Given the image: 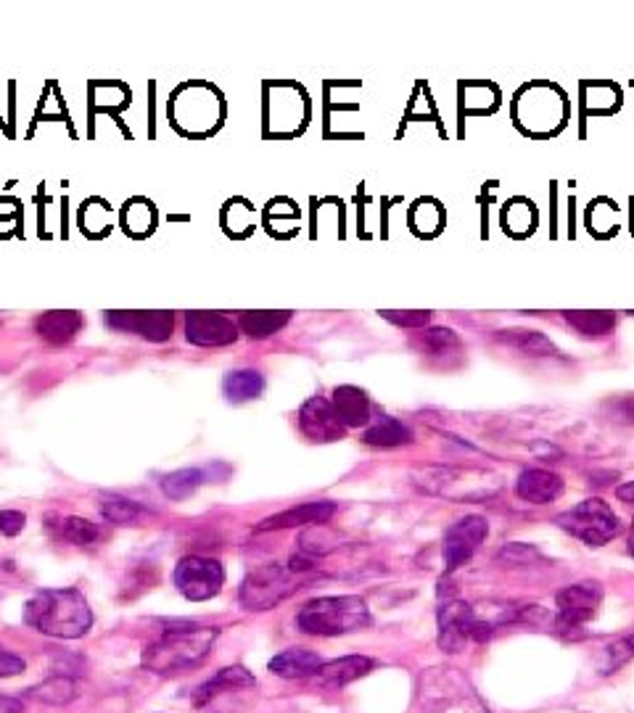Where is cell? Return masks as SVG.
Masks as SVG:
<instances>
[{
    "instance_id": "obj_1",
    "label": "cell",
    "mask_w": 634,
    "mask_h": 713,
    "mask_svg": "<svg viewBox=\"0 0 634 713\" xmlns=\"http://www.w3.org/2000/svg\"><path fill=\"white\" fill-rule=\"evenodd\" d=\"M24 621L56 640H80L91 632L93 610L80 589H43L24 605Z\"/></svg>"
},
{
    "instance_id": "obj_2",
    "label": "cell",
    "mask_w": 634,
    "mask_h": 713,
    "mask_svg": "<svg viewBox=\"0 0 634 713\" xmlns=\"http://www.w3.org/2000/svg\"><path fill=\"white\" fill-rule=\"evenodd\" d=\"M218 636L220 629L193 627V623L183 629H167L156 642L145 647L141 666L154 674H162V677L188 671V668L207 658Z\"/></svg>"
},
{
    "instance_id": "obj_3",
    "label": "cell",
    "mask_w": 634,
    "mask_h": 713,
    "mask_svg": "<svg viewBox=\"0 0 634 713\" xmlns=\"http://www.w3.org/2000/svg\"><path fill=\"white\" fill-rule=\"evenodd\" d=\"M371 623V610L363 597H317L307 603L296 616V627L313 636H339L360 632Z\"/></svg>"
},
{
    "instance_id": "obj_4",
    "label": "cell",
    "mask_w": 634,
    "mask_h": 713,
    "mask_svg": "<svg viewBox=\"0 0 634 713\" xmlns=\"http://www.w3.org/2000/svg\"><path fill=\"white\" fill-rule=\"evenodd\" d=\"M423 713H490L458 668H431L421 679Z\"/></svg>"
},
{
    "instance_id": "obj_5",
    "label": "cell",
    "mask_w": 634,
    "mask_h": 713,
    "mask_svg": "<svg viewBox=\"0 0 634 713\" xmlns=\"http://www.w3.org/2000/svg\"><path fill=\"white\" fill-rule=\"evenodd\" d=\"M302 589V576L281 563H265L244 578L238 600L246 610H270Z\"/></svg>"
},
{
    "instance_id": "obj_6",
    "label": "cell",
    "mask_w": 634,
    "mask_h": 713,
    "mask_svg": "<svg viewBox=\"0 0 634 713\" xmlns=\"http://www.w3.org/2000/svg\"><path fill=\"white\" fill-rule=\"evenodd\" d=\"M555 524L561 526L563 531H568L571 537L582 539V542L589 547H600L611 542V539L619 534L617 513L608 507V502L598 500V496L579 502V505L571 507V511L561 513L555 518Z\"/></svg>"
},
{
    "instance_id": "obj_7",
    "label": "cell",
    "mask_w": 634,
    "mask_h": 713,
    "mask_svg": "<svg viewBox=\"0 0 634 713\" xmlns=\"http://www.w3.org/2000/svg\"><path fill=\"white\" fill-rule=\"evenodd\" d=\"M421 487H426L428 492L447 496V500L471 502L484 500L497 492V481H492L490 474L481 470H458V468H434L423 476Z\"/></svg>"
},
{
    "instance_id": "obj_8",
    "label": "cell",
    "mask_w": 634,
    "mask_h": 713,
    "mask_svg": "<svg viewBox=\"0 0 634 713\" xmlns=\"http://www.w3.org/2000/svg\"><path fill=\"white\" fill-rule=\"evenodd\" d=\"M225 584V571L220 560L188 556L175 565V587L190 603H204L220 595Z\"/></svg>"
},
{
    "instance_id": "obj_9",
    "label": "cell",
    "mask_w": 634,
    "mask_h": 713,
    "mask_svg": "<svg viewBox=\"0 0 634 713\" xmlns=\"http://www.w3.org/2000/svg\"><path fill=\"white\" fill-rule=\"evenodd\" d=\"M471 642H486L484 629L479 627L473 605L449 600L439 608V647L444 653H460Z\"/></svg>"
},
{
    "instance_id": "obj_10",
    "label": "cell",
    "mask_w": 634,
    "mask_h": 713,
    "mask_svg": "<svg viewBox=\"0 0 634 713\" xmlns=\"http://www.w3.org/2000/svg\"><path fill=\"white\" fill-rule=\"evenodd\" d=\"M490 534V526L481 515H468V518L458 521L447 528L444 534V563H447V574L458 571L466 560L473 558V552L479 550L481 542Z\"/></svg>"
},
{
    "instance_id": "obj_11",
    "label": "cell",
    "mask_w": 634,
    "mask_h": 713,
    "mask_svg": "<svg viewBox=\"0 0 634 713\" xmlns=\"http://www.w3.org/2000/svg\"><path fill=\"white\" fill-rule=\"evenodd\" d=\"M602 600L600 584L585 582V584H571V587L561 589L555 597L557 605V627L561 629H579L598 613Z\"/></svg>"
},
{
    "instance_id": "obj_12",
    "label": "cell",
    "mask_w": 634,
    "mask_h": 713,
    "mask_svg": "<svg viewBox=\"0 0 634 713\" xmlns=\"http://www.w3.org/2000/svg\"><path fill=\"white\" fill-rule=\"evenodd\" d=\"M106 326L119 334L141 336L145 341H169L175 330L173 312H109L106 315Z\"/></svg>"
},
{
    "instance_id": "obj_13",
    "label": "cell",
    "mask_w": 634,
    "mask_h": 713,
    "mask_svg": "<svg viewBox=\"0 0 634 713\" xmlns=\"http://www.w3.org/2000/svg\"><path fill=\"white\" fill-rule=\"evenodd\" d=\"M300 431L309 442H339L347 434V425L336 416L333 402L326 397H313L302 405L300 410Z\"/></svg>"
},
{
    "instance_id": "obj_14",
    "label": "cell",
    "mask_w": 634,
    "mask_h": 713,
    "mask_svg": "<svg viewBox=\"0 0 634 713\" xmlns=\"http://www.w3.org/2000/svg\"><path fill=\"white\" fill-rule=\"evenodd\" d=\"M186 339L193 347H227L236 343L238 326L220 312H188Z\"/></svg>"
},
{
    "instance_id": "obj_15",
    "label": "cell",
    "mask_w": 634,
    "mask_h": 713,
    "mask_svg": "<svg viewBox=\"0 0 634 713\" xmlns=\"http://www.w3.org/2000/svg\"><path fill=\"white\" fill-rule=\"evenodd\" d=\"M339 507L333 502H307V505L291 507V511H283L272 518H265L262 524L257 526V534L262 531H278V528H296V526H322L333 518Z\"/></svg>"
},
{
    "instance_id": "obj_16",
    "label": "cell",
    "mask_w": 634,
    "mask_h": 713,
    "mask_svg": "<svg viewBox=\"0 0 634 713\" xmlns=\"http://www.w3.org/2000/svg\"><path fill=\"white\" fill-rule=\"evenodd\" d=\"M563 492V479L553 470L544 468H529L518 476L516 481V494L521 496L529 505H548L561 496Z\"/></svg>"
},
{
    "instance_id": "obj_17",
    "label": "cell",
    "mask_w": 634,
    "mask_h": 713,
    "mask_svg": "<svg viewBox=\"0 0 634 713\" xmlns=\"http://www.w3.org/2000/svg\"><path fill=\"white\" fill-rule=\"evenodd\" d=\"M82 326H85V317H82L80 312L56 309L37 317L35 334L46 343H50V347H63V343H72L78 339Z\"/></svg>"
},
{
    "instance_id": "obj_18",
    "label": "cell",
    "mask_w": 634,
    "mask_h": 713,
    "mask_svg": "<svg viewBox=\"0 0 634 713\" xmlns=\"http://www.w3.org/2000/svg\"><path fill=\"white\" fill-rule=\"evenodd\" d=\"M333 410L347 429H360L371 423V399L363 388L339 386L333 391Z\"/></svg>"
},
{
    "instance_id": "obj_19",
    "label": "cell",
    "mask_w": 634,
    "mask_h": 713,
    "mask_svg": "<svg viewBox=\"0 0 634 713\" xmlns=\"http://www.w3.org/2000/svg\"><path fill=\"white\" fill-rule=\"evenodd\" d=\"M373 661L365 658V655H347V658L331 661V664H322L317 668V682L326 687H344L357 682L360 677L373 671Z\"/></svg>"
},
{
    "instance_id": "obj_20",
    "label": "cell",
    "mask_w": 634,
    "mask_h": 713,
    "mask_svg": "<svg viewBox=\"0 0 634 713\" xmlns=\"http://www.w3.org/2000/svg\"><path fill=\"white\" fill-rule=\"evenodd\" d=\"M322 666L320 655L313 651H304V647H291V651H283L281 655L270 661V671L281 679H304L317 674V668Z\"/></svg>"
},
{
    "instance_id": "obj_21",
    "label": "cell",
    "mask_w": 634,
    "mask_h": 713,
    "mask_svg": "<svg viewBox=\"0 0 634 713\" xmlns=\"http://www.w3.org/2000/svg\"><path fill=\"white\" fill-rule=\"evenodd\" d=\"M48 528L56 539H61V542H69V545H78V547L93 545L101 539L98 526H95L93 521L80 518V515H67V518H61V515H50Z\"/></svg>"
},
{
    "instance_id": "obj_22",
    "label": "cell",
    "mask_w": 634,
    "mask_h": 713,
    "mask_svg": "<svg viewBox=\"0 0 634 713\" xmlns=\"http://www.w3.org/2000/svg\"><path fill=\"white\" fill-rule=\"evenodd\" d=\"M262 391H265V375L259 371H251V367L227 373L225 381H222V394H225V399L231 405L251 402V399H257Z\"/></svg>"
},
{
    "instance_id": "obj_23",
    "label": "cell",
    "mask_w": 634,
    "mask_h": 713,
    "mask_svg": "<svg viewBox=\"0 0 634 713\" xmlns=\"http://www.w3.org/2000/svg\"><path fill=\"white\" fill-rule=\"evenodd\" d=\"M254 677L246 671L244 666H227L220 668L207 685L199 687V696H196V703L204 705L207 700H212L214 696H220V690H240V687H251Z\"/></svg>"
},
{
    "instance_id": "obj_24",
    "label": "cell",
    "mask_w": 634,
    "mask_h": 713,
    "mask_svg": "<svg viewBox=\"0 0 634 713\" xmlns=\"http://www.w3.org/2000/svg\"><path fill=\"white\" fill-rule=\"evenodd\" d=\"M289 320L291 312H244L238 317V330H244L249 339H268L289 326Z\"/></svg>"
},
{
    "instance_id": "obj_25",
    "label": "cell",
    "mask_w": 634,
    "mask_h": 713,
    "mask_svg": "<svg viewBox=\"0 0 634 713\" xmlns=\"http://www.w3.org/2000/svg\"><path fill=\"white\" fill-rule=\"evenodd\" d=\"M410 442H412V431L397 418H380L378 423H373L371 429L365 431V444H371V447L389 449V447H402V444H410Z\"/></svg>"
},
{
    "instance_id": "obj_26",
    "label": "cell",
    "mask_w": 634,
    "mask_h": 713,
    "mask_svg": "<svg viewBox=\"0 0 634 713\" xmlns=\"http://www.w3.org/2000/svg\"><path fill=\"white\" fill-rule=\"evenodd\" d=\"M30 698L40 700V703H48V705H67L78 698V685H74L72 677L56 674V677L46 679L43 685L32 687Z\"/></svg>"
},
{
    "instance_id": "obj_27",
    "label": "cell",
    "mask_w": 634,
    "mask_h": 713,
    "mask_svg": "<svg viewBox=\"0 0 634 713\" xmlns=\"http://www.w3.org/2000/svg\"><path fill=\"white\" fill-rule=\"evenodd\" d=\"M207 481V470L204 468H183L175 470V474L164 476L162 479V492L169 496V500L180 502L186 500Z\"/></svg>"
},
{
    "instance_id": "obj_28",
    "label": "cell",
    "mask_w": 634,
    "mask_h": 713,
    "mask_svg": "<svg viewBox=\"0 0 634 713\" xmlns=\"http://www.w3.org/2000/svg\"><path fill=\"white\" fill-rule=\"evenodd\" d=\"M101 513L106 515V521L117 526H132L143 518L145 511L138 502L127 500V496L119 494H104L101 496Z\"/></svg>"
},
{
    "instance_id": "obj_29",
    "label": "cell",
    "mask_w": 634,
    "mask_h": 713,
    "mask_svg": "<svg viewBox=\"0 0 634 713\" xmlns=\"http://www.w3.org/2000/svg\"><path fill=\"white\" fill-rule=\"evenodd\" d=\"M500 341L510 343V347H516L518 352L531 356L555 354L553 341H548L542 334H537V330H503V334H500Z\"/></svg>"
},
{
    "instance_id": "obj_30",
    "label": "cell",
    "mask_w": 634,
    "mask_h": 713,
    "mask_svg": "<svg viewBox=\"0 0 634 713\" xmlns=\"http://www.w3.org/2000/svg\"><path fill=\"white\" fill-rule=\"evenodd\" d=\"M566 320L585 336H606L617 326L613 312H566Z\"/></svg>"
},
{
    "instance_id": "obj_31",
    "label": "cell",
    "mask_w": 634,
    "mask_h": 713,
    "mask_svg": "<svg viewBox=\"0 0 634 713\" xmlns=\"http://www.w3.org/2000/svg\"><path fill=\"white\" fill-rule=\"evenodd\" d=\"M423 349H426L428 354L434 356H447V354H455L460 352V339L455 336V330L449 328H431L423 334Z\"/></svg>"
},
{
    "instance_id": "obj_32",
    "label": "cell",
    "mask_w": 634,
    "mask_h": 713,
    "mask_svg": "<svg viewBox=\"0 0 634 713\" xmlns=\"http://www.w3.org/2000/svg\"><path fill=\"white\" fill-rule=\"evenodd\" d=\"M634 658V636H621V640L613 642V645L606 647L602 653V674H611L621 668L624 664H630Z\"/></svg>"
},
{
    "instance_id": "obj_33",
    "label": "cell",
    "mask_w": 634,
    "mask_h": 713,
    "mask_svg": "<svg viewBox=\"0 0 634 713\" xmlns=\"http://www.w3.org/2000/svg\"><path fill=\"white\" fill-rule=\"evenodd\" d=\"M380 315L402 328H423L431 320V312H380Z\"/></svg>"
},
{
    "instance_id": "obj_34",
    "label": "cell",
    "mask_w": 634,
    "mask_h": 713,
    "mask_svg": "<svg viewBox=\"0 0 634 713\" xmlns=\"http://www.w3.org/2000/svg\"><path fill=\"white\" fill-rule=\"evenodd\" d=\"M24 524H27V515L24 513L0 511V534H5V537H16V534H22Z\"/></svg>"
},
{
    "instance_id": "obj_35",
    "label": "cell",
    "mask_w": 634,
    "mask_h": 713,
    "mask_svg": "<svg viewBox=\"0 0 634 713\" xmlns=\"http://www.w3.org/2000/svg\"><path fill=\"white\" fill-rule=\"evenodd\" d=\"M24 658H19V655L9 653V651H0V679H9V677H16V674L24 671Z\"/></svg>"
},
{
    "instance_id": "obj_36",
    "label": "cell",
    "mask_w": 634,
    "mask_h": 713,
    "mask_svg": "<svg viewBox=\"0 0 634 713\" xmlns=\"http://www.w3.org/2000/svg\"><path fill=\"white\" fill-rule=\"evenodd\" d=\"M611 412H613V420H619V423L634 425V394H630V397H621L619 402H613Z\"/></svg>"
},
{
    "instance_id": "obj_37",
    "label": "cell",
    "mask_w": 634,
    "mask_h": 713,
    "mask_svg": "<svg viewBox=\"0 0 634 713\" xmlns=\"http://www.w3.org/2000/svg\"><path fill=\"white\" fill-rule=\"evenodd\" d=\"M617 496H619L621 502H626V505L634 507V481L621 483V487L617 489Z\"/></svg>"
},
{
    "instance_id": "obj_38",
    "label": "cell",
    "mask_w": 634,
    "mask_h": 713,
    "mask_svg": "<svg viewBox=\"0 0 634 713\" xmlns=\"http://www.w3.org/2000/svg\"><path fill=\"white\" fill-rule=\"evenodd\" d=\"M630 552L634 556V524H632V531H630Z\"/></svg>"
}]
</instances>
